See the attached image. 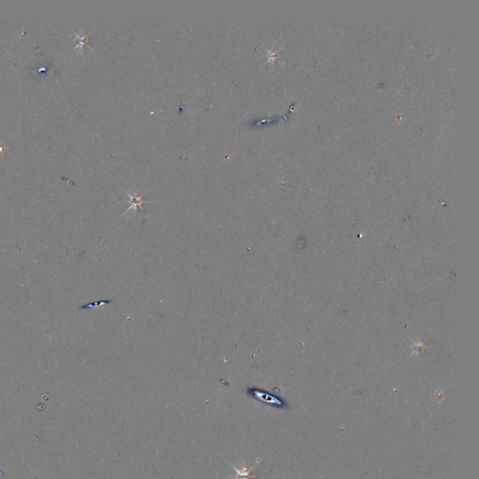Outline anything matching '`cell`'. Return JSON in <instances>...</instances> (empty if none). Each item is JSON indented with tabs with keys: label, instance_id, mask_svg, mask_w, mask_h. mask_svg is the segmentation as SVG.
Segmentation results:
<instances>
[{
	"label": "cell",
	"instance_id": "2",
	"mask_svg": "<svg viewBox=\"0 0 479 479\" xmlns=\"http://www.w3.org/2000/svg\"><path fill=\"white\" fill-rule=\"evenodd\" d=\"M124 191L125 192V194H126L128 197H129V203H130V205H129V207H128V209L125 211V213H124V215H125L127 212H129V211H131V210H133L134 212H137V210H138L139 208H141V209L142 208V204H143V203H145V201H144V200H142V197L144 196V194H145V193H144V194H142V195H141V196H133V195H131V194L127 193L126 191Z\"/></svg>",
	"mask_w": 479,
	"mask_h": 479
},
{
	"label": "cell",
	"instance_id": "3",
	"mask_svg": "<svg viewBox=\"0 0 479 479\" xmlns=\"http://www.w3.org/2000/svg\"><path fill=\"white\" fill-rule=\"evenodd\" d=\"M231 464V463H230ZM232 468L235 470L236 474H237V479H250V474H251V471H252V468L251 470L247 471L246 468H243L242 471H239L236 467H234L232 464H231Z\"/></svg>",
	"mask_w": 479,
	"mask_h": 479
},
{
	"label": "cell",
	"instance_id": "1",
	"mask_svg": "<svg viewBox=\"0 0 479 479\" xmlns=\"http://www.w3.org/2000/svg\"><path fill=\"white\" fill-rule=\"evenodd\" d=\"M248 395L256 399L257 401L264 402L269 405H273L278 408H286V403L277 397L273 396L272 394L262 391L258 388H249L247 389Z\"/></svg>",
	"mask_w": 479,
	"mask_h": 479
}]
</instances>
